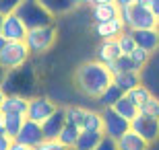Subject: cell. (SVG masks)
<instances>
[{
  "instance_id": "25",
  "label": "cell",
  "mask_w": 159,
  "mask_h": 150,
  "mask_svg": "<svg viewBox=\"0 0 159 150\" xmlns=\"http://www.w3.org/2000/svg\"><path fill=\"white\" fill-rule=\"evenodd\" d=\"M110 109H114V111H116V113H118L120 117H122V119H126V121H128V123H130L132 119H134V117H136V113H139V109H136V107H134L132 103H130V101H128L126 97H120L118 101L114 103V107H110Z\"/></svg>"
},
{
  "instance_id": "34",
  "label": "cell",
  "mask_w": 159,
  "mask_h": 150,
  "mask_svg": "<svg viewBox=\"0 0 159 150\" xmlns=\"http://www.w3.org/2000/svg\"><path fill=\"white\" fill-rule=\"evenodd\" d=\"M93 150H118V148H116V140H112V138H107V136H103V138H101V142L95 146Z\"/></svg>"
},
{
  "instance_id": "15",
  "label": "cell",
  "mask_w": 159,
  "mask_h": 150,
  "mask_svg": "<svg viewBox=\"0 0 159 150\" xmlns=\"http://www.w3.org/2000/svg\"><path fill=\"white\" fill-rule=\"evenodd\" d=\"M0 111H2L4 115L25 117V113H27V97H21V95H6L2 105H0Z\"/></svg>"
},
{
  "instance_id": "39",
  "label": "cell",
  "mask_w": 159,
  "mask_h": 150,
  "mask_svg": "<svg viewBox=\"0 0 159 150\" xmlns=\"http://www.w3.org/2000/svg\"><path fill=\"white\" fill-rule=\"evenodd\" d=\"M4 78H6V70L0 66V87H2V82H4Z\"/></svg>"
},
{
  "instance_id": "14",
  "label": "cell",
  "mask_w": 159,
  "mask_h": 150,
  "mask_svg": "<svg viewBox=\"0 0 159 150\" xmlns=\"http://www.w3.org/2000/svg\"><path fill=\"white\" fill-rule=\"evenodd\" d=\"M132 33V39H134V45L145 49L149 54H155L159 47V33L157 29H143V31H130Z\"/></svg>"
},
{
  "instance_id": "3",
  "label": "cell",
  "mask_w": 159,
  "mask_h": 150,
  "mask_svg": "<svg viewBox=\"0 0 159 150\" xmlns=\"http://www.w3.org/2000/svg\"><path fill=\"white\" fill-rule=\"evenodd\" d=\"M35 76H33V70L31 66H21V68H15V70H8L6 72V78L2 82V91L6 95H21V97H31V88L35 87Z\"/></svg>"
},
{
  "instance_id": "12",
  "label": "cell",
  "mask_w": 159,
  "mask_h": 150,
  "mask_svg": "<svg viewBox=\"0 0 159 150\" xmlns=\"http://www.w3.org/2000/svg\"><path fill=\"white\" fill-rule=\"evenodd\" d=\"M41 140H43L41 126H39V123H35V121L25 119L23 126H21V130H19V134H17V138H15V142H19V144H23V146H27V148L33 150Z\"/></svg>"
},
{
  "instance_id": "19",
  "label": "cell",
  "mask_w": 159,
  "mask_h": 150,
  "mask_svg": "<svg viewBox=\"0 0 159 150\" xmlns=\"http://www.w3.org/2000/svg\"><path fill=\"white\" fill-rule=\"evenodd\" d=\"M116 148L118 150H149L151 146H149L141 136H136L134 132L126 130L120 138H116Z\"/></svg>"
},
{
  "instance_id": "31",
  "label": "cell",
  "mask_w": 159,
  "mask_h": 150,
  "mask_svg": "<svg viewBox=\"0 0 159 150\" xmlns=\"http://www.w3.org/2000/svg\"><path fill=\"white\" fill-rule=\"evenodd\" d=\"M33 150H68V148H66V146H62L58 140H41V142Z\"/></svg>"
},
{
  "instance_id": "35",
  "label": "cell",
  "mask_w": 159,
  "mask_h": 150,
  "mask_svg": "<svg viewBox=\"0 0 159 150\" xmlns=\"http://www.w3.org/2000/svg\"><path fill=\"white\" fill-rule=\"evenodd\" d=\"M11 142H12V140H8V138L4 136V134L0 132V150H8V146H11Z\"/></svg>"
},
{
  "instance_id": "11",
  "label": "cell",
  "mask_w": 159,
  "mask_h": 150,
  "mask_svg": "<svg viewBox=\"0 0 159 150\" xmlns=\"http://www.w3.org/2000/svg\"><path fill=\"white\" fill-rule=\"evenodd\" d=\"M0 35L6 41H23L25 35H27V29H25V25L19 21V17L15 12H8V15H2Z\"/></svg>"
},
{
  "instance_id": "38",
  "label": "cell",
  "mask_w": 159,
  "mask_h": 150,
  "mask_svg": "<svg viewBox=\"0 0 159 150\" xmlns=\"http://www.w3.org/2000/svg\"><path fill=\"white\" fill-rule=\"evenodd\" d=\"M107 2H114V0H89V4H107Z\"/></svg>"
},
{
  "instance_id": "44",
  "label": "cell",
  "mask_w": 159,
  "mask_h": 150,
  "mask_svg": "<svg viewBox=\"0 0 159 150\" xmlns=\"http://www.w3.org/2000/svg\"><path fill=\"white\" fill-rule=\"evenodd\" d=\"M0 23H2V15H0Z\"/></svg>"
},
{
  "instance_id": "8",
  "label": "cell",
  "mask_w": 159,
  "mask_h": 150,
  "mask_svg": "<svg viewBox=\"0 0 159 150\" xmlns=\"http://www.w3.org/2000/svg\"><path fill=\"white\" fill-rule=\"evenodd\" d=\"M128 130L134 132L136 136H141L149 146H153L157 142V136H159V117L136 113V117L128 123Z\"/></svg>"
},
{
  "instance_id": "21",
  "label": "cell",
  "mask_w": 159,
  "mask_h": 150,
  "mask_svg": "<svg viewBox=\"0 0 159 150\" xmlns=\"http://www.w3.org/2000/svg\"><path fill=\"white\" fill-rule=\"evenodd\" d=\"M112 82L126 95L128 91H132L134 87L141 84V76H139V72H122V74L112 76Z\"/></svg>"
},
{
  "instance_id": "26",
  "label": "cell",
  "mask_w": 159,
  "mask_h": 150,
  "mask_svg": "<svg viewBox=\"0 0 159 150\" xmlns=\"http://www.w3.org/2000/svg\"><path fill=\"white\" fill-rule=\"evenodd\" d=\"M151 58H153V54L145 52L141 47H134V49L128 54V60H130V64H132V70H134V72H141V70L151 62Z\"/></svg>"
},
{
  "instance_id": "5",
  "label": "cell",
  "mask_w": 159,
  "mask_h": 150,
  "mask_svg": "<svg viewBox=\"0 0 159 150\" xmlns=\"http://www.w3.org/2000/svg\"><path fill=\"white\" fill-rule=\"evenodd\" d=\"M64 119L79 130V132H101V115L99 111L87 109L81 105L64 107Z\"/></svg>"
},
{
  "instance_id": "30",
  "label": "cell",
  "mask_w": 159,
  "mask_h": 150,
  "mask_svg": "<svg viewBox=\"0 0 159 150\" xmlns=\"http://www.w3.org/2000/svg\"><path fill=\"white\" fill-rule=\"evenodd\" d=\"M139 113H143V115H151V117H159V101H157V95H153V97L149 99L147 103L139 109Z\"/></svg>"
},
{
  "instance_id": "10",
  "label": "cell",
  "mask_w": 159,
  "mask_h": 150,
  "mask_svg": "<svg viewBox=\"0 0 159 150\" xmlns=\"http://www.w3.org/2000/svg\"><path fill=\"white\" fill-rule=\"evenodd\" d=\"M99 115H101V134L107 138L116 140L128 130V121L122 119L114 109H101Z\"/></svg>"
},
{
  "instance_id": "24",
  "label": "cell",
  "mask_w": 159,
  "mask_h": 150,
  "mask_svg": "<svg viewBox=\"0 0 159 150\" xmlns=\"http://www.w3.org/2000/svg\"><path fill=\"white\" fill-rule=\"evenodd\" d=\"M153 95H155V92H151L147 87H143V84H139V87H134L132 91H128L126 95H124V97L128 99V101H130L132 105H134L136 109H141V107H143L145 103H147V101H149L151 97H153Z\"/></svg>"
},
{
  "instance_id": "41",
  "label": "cell",
  "mask_w": 159,
  "mask_h": 150,
  "mask_svg": "<svg viewBox=\"0 0 159 150\" xmlns=\"http://www.w3.org/2000/svg\"><path fill=\"white\" fill-rule=\"evenodd\" d=\"M75 4L81 6V4H89V0H75Z\"/></svg>"
},
{
  "instance_id": "20",
  "label": "cell",
  "mask_w": 159,
  "mask_h": 150,
  "mask_svg": "<svg viewBox=\"0 0 159 150\" xmlns=\"http://www.w3.org/2000/svg\"><path fill=\"white\" fill-rule=\"evenodd\" d=\"M120 8L114 2H107V4H93L91 6V17H93L95 23H106V21H112V19H118Z\"/></svg>"
},
{
  "instance_id": "36",
  "label": "cell",
  "mask_w": 159,
  "mask_h": 150,
  "mask_svg": "<svg viewBox=\"0 0 159 150\" xmlns=\"http://www.w3.org/2000/svg\"><path fill=\"white\" fill-rule=\"evenodd\" d=\"M114 4L118 6V8H124V6H130V4H134V0H114Z\"/></svg>"
},
{
  "instance_id": "16",
  "label": "cell",
  "mask_w": 159,
  "mask_h": 150,
  "mask_svg": "<svg viewBox=\"0 0 159 150\" xmlns=\"http://www.w3.org/2000/svg\"><path fill=\"white\" fill-rule=\"evenodd\" d=\"M120 56H122V54H120V49H118V43H116V39L99 41V45H97V52H95V60H97L99 64H103V66H107V64L116 62Z\"/></svg>"
},
{
  "instance_id": "42",
  "label": "cell",
  "mask_w": 159,
  "mask_h": 150,
  "mask_svg": "<svg viewBox=\"0 0 159 150\" xmlns=\"http://www.w3.org/2000/svg\"><path fill=\"white\" fill-rule=\"evenodd\" d=\"M4 97H6V92L0 88V105H2V101H4Z\"/></svg>"
},
{
  "instance_id": "1",
  "label": "cell",
  "mask_w": 159,
  "mask_h": 150,
  "mask_svg": "<svg viewBox=\"0 0 159 150\" xmlns=\"http://www.w3.org/2000/svg\"><path fill=\"white\" fill-rule=\"evenodd\" d=\"M112 82V74L110 70L99 64L97 60H89L83 62L77 70H75V84L77 88L89 99H97L101 92L106 91V87Z\"/></svg>"
},
{
  "instance_id": "4",
  "label": "cell",
  "mask_w": 159,
  "mask_h": 150,
  "mask_svg": "<svg viewBox=\"0 0 159 150\" xmlns=\"http://www.w3.org/2000/svg\"><path fill=\"white\" fill-rule=\"evenodd\" d=\"M58 39V27L56 25H46V27H35V29H27L23 43L27 45L31 56H41V54L50 52Z\"/></svg>"
},
{
  "instance_id": "27",
  "label": "cell",
  "mask_w": 159,
  "mask_h": 150,
  "mask_svg": "<svg viewBox=\"0 0 159 150\" xmlns=\"http://www.w3.org/2000/svg\"><path fill=\"white\" fill-rule=\"evenodd\" d=\"M25 117H19V115H4V126H2V134H4L8 140H15L17 138L19 130L23 126Z\"/></svg>"
},
{
  "instance_id": "29",
  "label": "cell",
  "mask_w": 159,
  "mask_h": 150,
  "mask_svg": "<svg viewBox=\"0 0 159 150\" xmlns=\"http://www.w3.org/2000/svg\"><path fill=\"white\" fill-rule=\"evenodd\" d=\"M116 43H118V49H120V54L122 56H128L132 49H134V39H132V33H130L128 29H124L122 33L116 37Z\"/></svg>"
},
{
  "instance_id": "28",
  "label": "cell",
  "mask_w": 159,
  "mask_h": 150,
  "mask_svg": "<svg viewBox=\"0 0 159 150\" xmlns=\"http://www.w3.org/2000/svg\"><path fill=\"white\" fill-rule=\"evenodd\" d=\"M77 138H79V130L75 126H70V123H64V127L60 130V134H58V138H56V140H58L62 146H66L68 150H72Z\"/></svg>"
},
{
  "instance_id": "40",
  "label": "cell",
  "mask_w": 159,
  "mask_h": 150,
  "mask_svg": "<svg viewBox=\"0 0 159 150\" xmlns=\"http://www.w3.org/2000/svg\"><path fill=\"white\" fill-rule=\"evenodd\" d=\"M2 126H4V113L0 111V132H2Z\"/></svg>"
},
{
  "instance_id": "18",
  "label": "cell",
  "mask_w": 159,
  "mask_h": 150,
  "mask_svg": "<svg viewBox=\"0 0 159 150\" xmlns=\"http://www.w3.org/2000/svg\"><path fill=\"white\" fill-rule=\"evenodd\" d=\"M122 31H124V25L120 19H112V21H106V23H95V35L101 41L116 39Z\"/></svg>"
},
{
  "instance_id": "7",
  "label": "cell",
  "mask_w": 159,
  "mask_h": 150,
  "mask_svg": "<svg viewBox=\"0 0 159 150\" xmlns=\"http://www.w3.org/2000/svg\"><path fill=\"white\" fill-rule=\"evenodd\" d=\"M29 49L23 41H6L4 47L0 49V66L8 72V70L21 68L29 62Z\"/></svg>"
},
{
  "instance_id": "23",
  "label": "cell",
  "mask_w": 159,
  "mask_h": 150,
  "mask_svg": "<svg viewBox=\"0 0 159 150\" xmlns=\"http://www.w3.org/2000/svg\"><path fill=\"white\" fill-rule=\"evenodd\" d=\"M120 97H124V92L120 91V88L116 87L114 82H110V84L106 87V91L101 92V95L95 99V101L101 105V109H110V107H114V103H116Z\"/></svg>"
},
{
  "instance_id": "22",
  "label": "cell",
  "mask_w": 159,
  "mask_h": 150,
  "mask_svg": "<svg viewBox=\"0 0 159 150\" xmlns=\"http://www.w3.org/2000/svg\"><path fill=\"white\" fill-rule=\"evenodd\" d=\"M101 138H103L101 132H79V138L72 150H93L101 142Z\"/></svg>"
},
{
  "instance_id": "9",
  "label": "cell",
  "mask_w": 159,
  "mask_h": 150,
  "mask_svg": "<svg viewBox=\"0 0 159 150\" xmlns=\"http://www.w3.org/2000/svg\"><path fill=\"white\" fill-rule=\"evenodd\" d=\"M56 107H58V105L54 103L50 97H43V95L29 97L27 99V113H25V119L35 121V123H43V121L56 111Z\"/></svg>"
},
{
  "instance_id": "2",
  "label": "cell",
  "mask_w": 159,
  "mask_h": 150,
  "mask_svg": "<svg viewBox=\"0 0 159 150\" xmlns=\"http://www.w3.org/2000/svg\"><path fill=\"white\" fill-rule=\"evenodd\" d=\"M118 19L122 21L124 29H128V31L157 29V23H159V15H155L149 8H143L139 4H130V6L120 8Z\"/></svg>"
},
{
  "instance_id": "17",
  "label": "cell",
  "mask_w": 159,
  "mask_h": 150,
  "mask_svg": "<svg viewBox=\"0 0 159 150\" xmlns=\"http://www.w3.org/2000/svg\"><path fill=\"white\" fill-rule=\"evenodd\" d=\"M41 8L50 15V17H60V15H68L77 8L75 0H37Z\"/></svg>"
},
{
  "instance_id": "43",
  "label": "cell",
  "mask_w": 159,
  "mask_h": 150,
  "mask_svg": "<svg viewBox=\"0 0 159 150\" xmlns=\"http://www.w3.org/2000/svg\"><path fill=\"white\" fill-rule=\"evenodd\" d=\"M4 43H6V39H4V37H2V35H0V49L4 47Z\"/></svg>"
},
{
  "instance_id": "6",
  "label": "cell",
  "mask_w": 159,
  "mask_h": 150,
  "mask_svg": "<svg viewBox=\"0 0 159 150\" xmlns=\"http://www.w3.org/2000/svg\"><path fill=\"white\" fill-rule=\"evenodd\" d=\"M15 15L19 21L25 25V29H35V27H46L54 23V17H50L37 0H21L19 6L15 8Z\"/></svg>"
},
{
  "instance_id": "33",
  "label": "cell",
  "mask_w": 159,
  "mask_h": 150,
  "mask_svg": "<svg viewBox=\"0 0 159 150\" xmlns=\"http://www.w3.org/2000/svg\"><path fill=\"white\" fill-rule=\"evenodd\" d=\"M134 4L143 6V8H149L151 12L159 15V0H134Z\"/></svg>"
},
{
  "instance_id": "32",
  "label": "cell",
  "mask_w": 159,
  "mask_h": 150,
  "mask_svg": "<svg viewBox=\"0 0 159 150\" xmlns=\"http://www.w3.org/2000/svg\"><path fill=\"white\" fill-rule=\"evenodd\" d=\"M21 0H0V15H8L19 6Z\"/></svg>"
},
{
  "instance_id": "37",
  "label": "cell",
  "mask_w": 159,
  "mask_h": 150,
  "mask_svg": "<svg viewBox=\"0 0 159 150\" xmlns=\"http://www.w3.org/2000/svg\"><path fill=\"white\" fill-rule=\"evenodd\" d=\"M8 150H31V148H27V146H23V144H19V142H15V140H12L11 146H8Z\"/></svg>"
},
{
  "instance_id": "13",
  "label": "cell",
  "mask_w": 159,
  "mask_h": 150,
  "mask_svg": "<svg viewBox=\"0 0 159 150\" xmlns=\"http://www.w3.org/2000/svg\"><path fill=\"white\" fill-rule=\"evenodd\" d=\"M66 119H64V107H56V111H54L52 115L48 117L43 123H39L41 126V134H43V140H56L58 138L60 130L64 127Z\"/></svg>"
}]
</instances>
